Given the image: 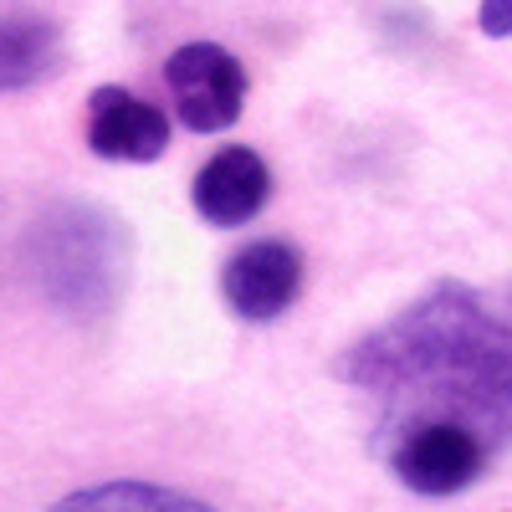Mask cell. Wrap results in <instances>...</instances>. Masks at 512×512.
Masks as SVG:
<instances>
[{
  "label": "cell",
  "instance_id": "8992f818",
  "mask_svg": "<svg viewBox=\"0 0 512 512\" xmlns=\"http://www.w3.org/2000/svg\"><path fill=\"white\" fill-rule=\"evenodd\" d=\"M190 200H195L205 226H221V231L246 226V221L262 216L267 200H272V169L256 149L226 144L221 154H210L200 164V175L190 185Z\"/></svg>",
  "mask_w": 512,
  "mask_h": 512
},
{
  "label": "cell",
  "instance_id": "277c9868",
  "mask_svg": "<svg viewBox=\"0 0 512 512\" xmlns=\"http://www.w3.org/2000/svg\"><path fill=\"white\" fill-rule=\"evenodd\" d=\"M169 103L190 134H221L246 108V67L216 41H185L164 62Z\"/></svg>",
  "mask_w": 512,
  "mask_h": 512
},
{
  "label": "cell",
  "instance_id": "9c48e42d",
  "mask_svg": "<svg viewBox=\"0 0 512 512\" xmlns=\"http://www.w3.org/2000/svg\"><path fill=\"white\" fill-rule=\"evenodd\" d=\"M52 512H216V507L159 482H98L62 497Z\"/></svg>",
  "mask_w": 512,
  "mask_h": 512
},
{
  "label": "cell",
  "instance_id": "30bf717a",
  "mask_svg": "<svg viewBox=\"0 0 512 512\" xmlns=\"http://www.w3.org/2000/svg\"><path fill=\"white\" fill-rule=\"evenodd\" d=\"M477 26L487 36H512V0H482V11H477Z\"/></svg>",
  "mask_w": 512,
  "mask_h": 512
},
{
  "label": "cell",
  "instance_id": "7a4b0ae2",
  "mask_svg": "<svg viewBox=\"0 0 512 512\" xmlns=\"http://www.w3.org/2000/svg\"><path fill=\"white\" fill-rule=\"evenodd\" d=\"M26 267L57 313L93 323L128 282V231L98 205H57L26 236Z\"/></svg>",
  "mask_w": 512,
  "mask_h": 512
},
{
  "label": "cell",
  "instance_id": "6da1fadb",
  "mask_svg": "<svg viewBox=\"0 0 512 512\" xmlns=\"http://www.w3.org/2000/svg\"><path fill=\"white\" fill-rule=\"evenodd\" d=\"M338 379L379 405V446L410 425H466L497 456L512 446V323L461 282L359 338Z\"/></svg>",
  "mask_w": 512,
  "mask_h": 512
},
{
  "label": "cell",
  "instance_id": "3957f363",
  "mask_svg": "<svg viewBox=\"0 0 512 512\" xmlns=\"http://www.w3.org/2000/svg\"><path fill=\"white\" fill-rule=\"evenodd\" d=\"M400 487L415 497H456L487 477L497 451L466 425H410L379 446Z\"/></svg>",
  "mask_w": 512,
  "mask_h": 512
},
{
  "label": "cell",
  "instance_id": "ba28073f",
  "mask_svg": "<svg viewBox=\"0 0 512 512\" xmlns=\"http://www.w3.org/2000/svg\"><path fill=\"white\" fill-rule=\"evenodd\" d=\"M57 67V31L41 16H0V93H21Z\"/></svg>",
  "mask_w": 512,
  "mask_h": 512
},
{
  "label": "cell",
  "instance_id": "5b68a950",
  "mask_svg": "<svg viewBox=\"0 0 512 512\" xmlns=\"http://www.w3.org/2000/svg\"><path fill=\"white\" fill-rule=\"evenodd\" d=\"M297 292H303V256L282 236L246 241L221 267V297L246 323H277L297 303Z\"/></svg>",
  "mask_w": 512,
  "mask_h": 512
},
{
  "label": "cell",
  "instance_id": "52a82bcc",
  "mask_svg": "<svg viewBox=\"0 0 512 512\" xmlns=\"http://www.w3.org/2000/svg\"><path fill=\"white\" fill-rule=\"evenodd\" d=\"M88 149L113 164H154L169 149V118L128 88L103 82L88 98Z\"/></svg>",
  "mask_w": 512,
  "mask_h": 512
}]
</instances>
